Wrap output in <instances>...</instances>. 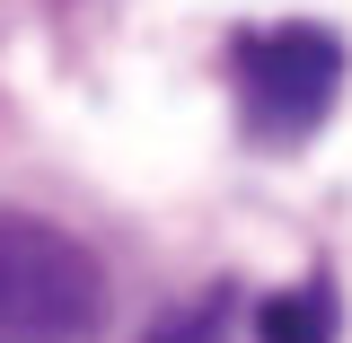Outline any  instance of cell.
I'll return each mask as SVG.
<instances>
[{"mask_svg":"<svg viewBox=\"0 0 352 343\" xmlns=\"http://www.w3.org/2000/svg\"><path fill=\"white\" fill-rule=\"evenodd\" d=\"M106 317V273L71 229L0 212V343H80Z\"/></svg>","mask_w":352,"mask_h":343,"instance_id":"obj_1","label":"cell"},{"mask_svg":"<svg viewBox=\"0 0 352 343\" xmlns=\"http://www.w3.org/2000/svg\"><path fill=\"white\" fill-rule=\"evenodd\" d=\"M229 71H238V115L256 141H300L326 124L344 88V44L326 27H264L229 53Z\"/></svg>","mask_w":352,"mask_h":343,"instance_id":"obj_2","label":"cell"},{"mask_svg":"<svg viewBox=\"0 0 352 343\" xmlns=\"http://www.w3.org/2000/svg\"><path fill=\"white\" fill-rule=\"evenodd\" d=\"M256 343H335V291L300 282V291H273L256 308Z\"/></svg>","mask_w":352,"mask_h":343,"instance_id":"obj_3","label":"cell"},{"mask_svg":"<svg viewBox=\"0 0 352 343\" xmlns=\"http://www.w3.org/2000/svg\"><path fill=\"white\" fill-rule=\"evenodd\" d=\"M150 343H220V308H185V317H168Z\"/></svg>","mask_w":352,"mask_h":343,"instance_id":"obj_4","label":"cell"}]
</instances>
